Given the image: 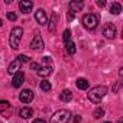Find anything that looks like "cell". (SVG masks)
I'll return each mask as SVG.
<instances>
[{"mask_svg":"<svg viewBox=\"0 0 123 123\" xmlns=\"http://www.w3.org/2000/svg\"><path fill=\"white\" fill-rule=\"evenodd\" d=\"M65 49H67V52H68L70 55H74L75 51H77V46H75V43H74L73 41H70V42L65 43Z\"/></svg>","mask_w":123,"mask_h":123,"instance_id":"d6986e66","label":"cell"},{"mask_svg":"<svg viewBox=\"0 0 123 123\" xmlns=\"http://www.w3.org/2000/svg\"><path fill=\"white\" fill-rule=\"evenodd\" d=\"M83 25H84V28H86V29H88V31L96 29V28H97V25H98V16H97V15H94V13L84 15V16H83Z\"/></svg>","mask_w":123,"mask_h":123,"instance_id":"277c9868","label":"cell"},{"mask_svg":"<svg viewBox=\"0 0 123 123\" xmlns=\"http://www.w3.org/2000/svg\"><path fill=\"white\" fill-rule=\"evenodd\" d=\"M39 87H41V90H42V91H51V88H52V86H51V83H49V81H46V80H43V81H41V84H39Z\"/></svg>","mask_w":123,"mask_h":123,"instance_id":"ffe728a7","label":"cell"},{"mask_svg":"<svg viewBox=\"0 0 123 123\" xmlns=\"http://www.w3.org/2000/svg\"><path fill=\"white\" fill-rule=\"evenodd\" d=\"M83 6H84L83 2H75V0H73V2H70V12L75 15L77 12H81Z\"/></svg>","mask_w":123,"mask_h":123,"instance_id":"7c38bea8","label":"cell"},{"mask_svg":"<svg viewBox=\"0 0 123 123\" xmlns=\"http://www.w3.org/2000/svg\"><path fill=\"white\" fill-rule=\"evenodd\" d=\"M23 81H25V74L23 73H16L15 75H13V80H12V86L15 87V88H19L22 84H23Z\"/></svg>","mask_w":123,"mask_h":123,"instance_id":"30bf717a","label":"cell"},{"mask_svg":"<svg viewBox=\"0 0 123 123\" xmlns=\"http://www.w3.org/2000/svg\"><path fill=\"white\" fill-rule=\"evenodd\" d=\"M33 114V109L32 107H22L20 110H19V116L22 117V119H29L31 116Z\"/></svg>","mask_w":123,"mask_h":123,"instance_id":"5bb4252c","label":"cell"},{"mask_svg":"<svg viewBox=\"0 0 123 123\" xmlns=\"http://www.w3.org/2000/svg\"><path fill=\"white\" fill-rule=\"evenodd\" d=\"M62 39H64L65 43L71 41V31H70V29H65V31H64V33H62Z\"/></svg>","mask_w":123,"mask_h":123,"instance_id":"44dd1931","label":"cell"},{"mask_svg":"<svg viewBox=\"0 0 123 123\" xmlns=\"http://www.w3.org/2000/svg\"><path fill=\"white\" fill-rule=\"evenodd\" d=\"M19 100H20L22 103H25V104L31 103V101L33 100V91H32L31 88H25V90H22V91L19 93Z\"/></svg>","mask_w":123,"mask_h":123,"instance_id":"5b68a950","label":"cell"},{"mask_svg":"<svg viewBox=\"0 0 123 123\" xmlns=\"http://www.w3.org/2000/svg\"><path fill=\"white\" fill-rule=\"evenodd\" d=\"M71 120V113L70 110H58L51 116L49 123H68Z\"/></svg>","mask_w":123,"mask_h":123,"instance_id":"7a4b0ae2","label":"cell"},{"mask_svg":"<svg viewBox=\"0 0 123 123\" xmlns=\"http://www.w3.org/2000/svg\"><path fill=\"white\" fill-rule=\"evenodd\" d=\"M35 19L39 25H46L48 23V18H46V13H45L43 9H38L35 12Z\"/></svg>","mask_w":123,"mask_h":123,"instance_id":"9c48e42d","label":"cell"},{"mask_svg":"<svg viewBox=\"0 0 123 123\" xmlns=\"http://www.w3.org/2000/svg\"><path fill=\"white\" fill-rule=\"evenodd\" d=\"M93 116H94L96 119H100V117H103V116H104V110H103V109H100V107H97V109L94 110Z\"/></svg>","mask_w":123,"mask_h":123,"instance_id":"7402d4cb","label":"cell"},{"mask_svg":"<svg viewBox=\"0 0 123 123\" xmlns=\"http://www.w3.org/2000/svg\"><path fill=\"white\" fill-rule=\"evenodd\" d=\"M43 46H45L43 39H42L39 35H35L33 39L31 41V49H33V51H42Z\"/></svg>","mask_w":123,"mask_h":123,"instance_id":"52a82bcc","label":"cell"},{"mask_svg":"<svg viewBox=\"0 0 123 123\" xmlns=\"http://www.w3.org/2000/svg\"><path fill=\"white\" fill-rule=\"evenodd\" d=\"M18 61H19V62L22 64V62H28V61H29V58H28L26 55H19V56H18Z\"/></svg>","mask_w":123,"mask_h":123,"instance_id":"d4e9b609","label":"cell"},{"mask_svg":"<svg viewBox=\"0 0 123 123\" xmlns=\"http://www.w3.org/2000/svg\"><path fill=\"white\" fill-rule=\"evenodd\" d=\"M31 68H32V70H39V65H38L36 62H31Z\"/></svg>","mask_w":123,"mask_h":123,"instance_id":"83f0119b","label":"cell"},{"mask_svg":"<svg viewBox=\"0 0 123 123\" xmlns=\"http://www.w3.org/2000/svg\"><path fill=\"white\" fill-rule=\"evenodd\" d=\"M59 98H61V101H64V103L71 101V98H73V93H71V90H64L62 93H61Z\"/></svg>","mask_w":123,"mask_h":123,"instance_id":"2e32d148","label":"cell"},{"mask_svg":"<svg viewBox=\"0 0 123 123\" xmlns=\"http://www.w3.org/2000/svg\"><path fill=\"white\" fill-rule=\"evenodd\" d=\"M106 93H107V87L106 86H96V87H93L88 91V100L91 103L97 104V103L101 101V98L106 96Z\"/></svg>","mask_w":123,"mask_h":123,"instance_id":"6da1fadb","label":"cell"},{"mask_svg":"<svg viewBox=\"0 0 123 123\" xmlns=\"http://www.w3.org/2000/svg\"><path fill=\"white\" fill-rule=\"evenodd\" d=\"M38 74H39L41 77H48V75H51V74H52V65H42V67H39Z\"/></svg>","mask_w":123,"mask_h":123,"instance_id":"4fadbf2b","label":"cell"},{"mask_svg":"<svg viewBox=\"0 0 123 123\" xmlns=\"http://www.w3.org/2000/svg\"><path fill=\"white\" fill-rule=\"evenodd\" d=\"M33 7V3L31 2V0H22V2L19 3V9L22 13H29Z\"/></svg>","mask_w":123,"mask_h":123,"instance_id":"8fae6325","label":"cell"},{"mask_svg":"<svg viewBox=\"0 0 123 123\" xmlns=\"http://www.w3.org/2000/svg\"><path fill=\"white\" fill-rule=\"evenodd\" d=\"M55 22H56V16H54L52 15V19H51V22H49V32H55Z\"/></svg>","mask_w":123,"mask_h":123,"instance_id":"603a6c76","label":"cell"},{"mask_svg":"<svg viewBox=\"0 0 123 123\" xmlns=\"http://www.w3.org/2000/svg\"><path fill=\"white\" fill-rule=\"evenodd\" d=\"M32 123H45V120H43V119H36V120H33Z\"/></svg>","mask_w":123,"mask_h":123,"instance_id":"f546056e","label":"cell"},{"mask_svg":"<svg viewBox=\"0 0 123 123\" xmlns=\"http://www.w3.org/2000/svg\"><path fill=\"white\" fill-rule=\"evenodd\" d=\"M75 86L80 88V90H88V81L86 80V78H77V81H75Z\"/></svg>","mask_w":123,"mask_h":123,"instance_id":"e0dca14e","label":"cell"},{"mask_svg":"<svg viewBox=\"0 0 123 123\" xmlns=\"http://www.w3.org/2000/svg\"><path fill=\"white\" fill-rule=\"evenodd\" d=\"M97 6L103 7V6H106V2H104V0H98V2H97Z\"/></svg>","mask_w":123,"mask_h":123,"instance_id":"f1b7e54d","label":"cell"},{"mask_svg":"<svg viewBox=\"0 0 123 123\" xmlns=\"http://www.w3.org/2000/svg\"><path fill=\"white\" fill-rule=\"evenodd\" d=\"M106 123H111V122H106Z\"/></svg>","mask_w":123,"mask_h":123,"instance_id":"1f68e13d","label":"cell"},{"mask_svg":"<svg viewBox=\"0 0 123 123\" xmlns=\"http://www.w3.org/2000/svg\"><path fill=\"white\" fill-rule=\"evenodd\" d=\"M120 12H122V5L117 3V2L111 3V6H110V13H111V15H120Z\"/></svg>","mask_w":123,"mask_h":123,"instance_id":"ac0fdd59","label":"cell"},{"mask_svg":"<svg viewBox=\"0 0 123 123\" xmlns=\"http://www.w3.org/2000/svg\"><path fill=\"white\" fill-rule=\"evenodd\" d=\"M2 25H3V20H2V19H0V26H2Z\"/></svg>","mask_w":123,"mask_h":123,"instance_id":"4dcf8cb0","label":"cell"},{"mask_svg":"<svg viewBox=\"0 0 123 123\" xmlns=\"http://www.w3.org/2000/svg\"><path fill=\"white\" fill-rule=\"evenodd\" d=\"M0 114L5 117H10L12 114V104L7 100H0Z\"/></svg>","mask_w":123,"mask_h":123,"instance_id":"8992f818","label":"cell"},{"mask_svg":"<svg viewBox=\"0 0 123 123\" xmlns=\"http://www.w3.org/2000/svg\"><path fill=\"white\" fill-rule=\"evenodd\" d=\"M22 35H23V29H22L20 26H16V28L12 29L9 42H10V46H12L13 49H18V48H19V43H20Z\"/></svg>","mask_w":123,"mask_h":123,"instance_id":"3957f363","label":"cell"},{"mask_svg":"<svg viewBox=\"0 0 123 123\" xmlns=\"http://www.w3.org/2000/svg\"><path fill=\"white\" fill-rule=\"evenodd\" d=\"M42 62H43V64H46V65H51V56H43Z\"/></svg>","mask_w":123,"mask_h":123,"instance_id":"484cf974","label":"cell"},{"mask_svg":"<svg viewBox=\"0 0 123 123\" xmlns=\"http://www.w3.org/2000/svg\"><path fill=\"white\" fill-rule=\"evenodd\" d=\"M6 16H7V19H9V20H12V22H15V20L18 19V15H16L15 12H7V15H6Z\"/></svg>","mask_w":123,"mask_h":123,"instance_id":"cb8c5ba5","label":"cell"},{"mask_svg":"<svg viewBox=\"0 0 123 123\" xmlns=\"http://www.w3.org/2000/svg\"><path fill=\"white\" fill-rule=\"evenodd\" d=\"M20 65H22V64L19 62V61H18V59H15L13 62H10V65L7 67V73H9V74H16V73H19Z\"/></svg>","mask_w":123,"mask_h":123,"instance_id":"9a60e30c","label":"cell"},{"mask_svg":"<svg viewBox=\"0 0 123 123\" xmlns=\"http://www.w3.org/2000/svg\"><path fill=\"white\" fill-rule=\"evenodd\" d=\"M103 35L107 38V39H113L116 36V26L113 23H107L104 28H103Z\"/></svg>","mask_w":123,"mask_h":123,"instance_id":"ba28073f","label":"cell"},{"mask_svg":"<svg viewBox=\"0 0 123 123\" xmlns=\"http://www.w3.org/2000/svg\"><path fill=\"white\" fill-rule=\"evenodd\" d=\"M73 122H74V123H80V122H81V116H78V114L74 116V117H73Z\"/></svg>","mask_w":123,"mask_h":123,"instance_id":"4316f807","label":"cell"}]
</instances>
